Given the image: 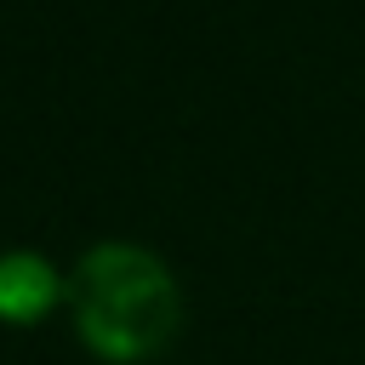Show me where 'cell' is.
<instances>
[{
	"mask_svg": "<svg viewBox=\"0 0 365 365\" xmlns=\"http://www.w3.org/2000/svg\"><path fill=\"white\" fill-rule=\"evenodd\" d=\"M68 319L103 365H148L182 325V291L148 245L103 240L68 274Z\"/></svg>",
	"mask_w": 365,
	"mask_h": 365,
	"instance_id": "obj_1",
	"label": "cell"
},
{
	"mask_svg": "<svg viewBox=\"0 0 365 365\" xmlns=\"http://www.w3.org/2000/svg\"><path fill=\"white\" fill-rule=\"evenodd\" d=\"M68 302V279L40 251H0V325H40Z\"/></svg>",
	"mask_w": 365,
	"mask_h": 365,
	"instance_id": "obj_2",
	"label": "cell"
}]
</instances>
